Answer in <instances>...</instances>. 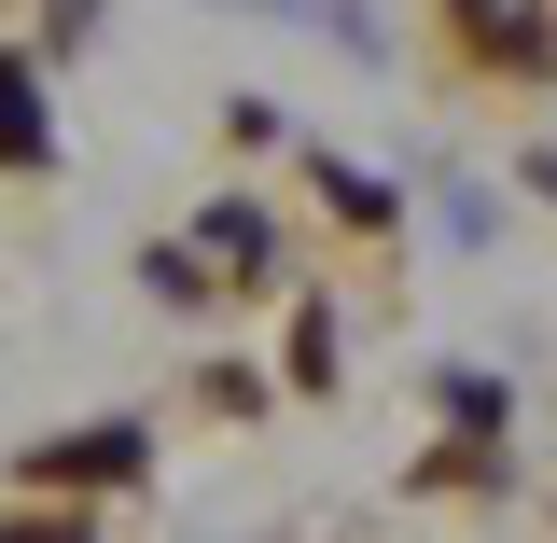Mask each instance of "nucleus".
Listing matches in <instances>:
<instances>
[{
    "label": "nucleus",
    "instance_id": "2",
    "mask_svg": "<svg viewBox=\"0 0 557 543\" xmlns=\"http://www.w3.org/2000/svg\"><path fill=\"white\" fill-rule=\"evenodd\" d=\"M42 153V98H28V70L0 57V168H28Z\"/></svg>",
    "mask_w": 557,
    "mask_h": 543
},
{
    "label": "nucleus",
    "instance_id": "1",
    "mask_svg": "<svg viewBox=\"0 0 557 543\" xmlns=\"http://www.w3.org/2000/svg\"><path fill=\"white\" fill-rule=\"evenodd\" d=\"M42 488H126L139 474V432H70V446H28Z\"/></svg>",
    "mask_w": 557,
    "mask_h": 543
}]
</instances>
